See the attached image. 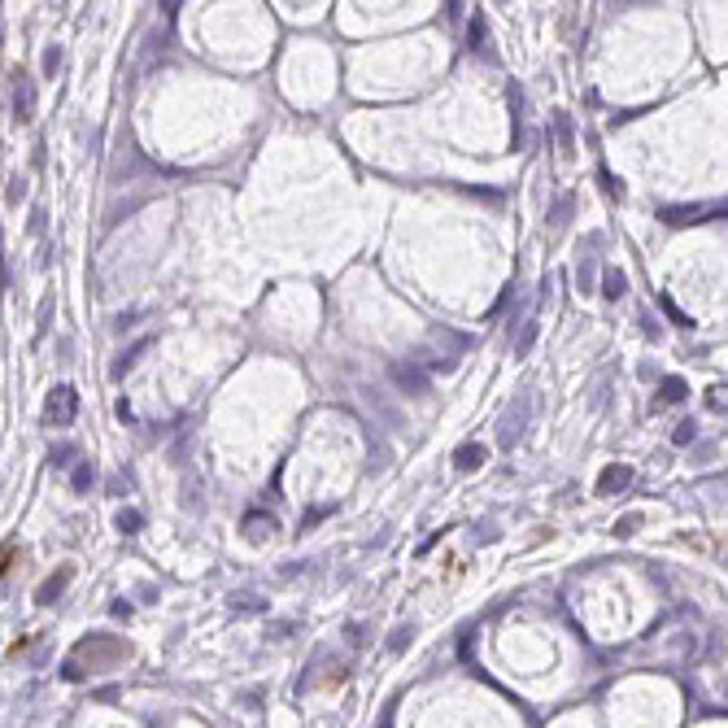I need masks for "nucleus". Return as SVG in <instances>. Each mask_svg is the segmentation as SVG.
Returning a JSON list of instances; mask_svg holds the SVG:
<instances>
[{
  "label": "nucleus",
  "instance_id": "f257e3e1",
  "mask_svg": "<svg viewBox=\"0 0 728 728\" xmlns=\"http://www.w3.org/2000/svg\"><path fill=\"white\" fill-rule=\"evenodd\" d=\"M74 410H79L74 388H57V393H53V401H48V419H53V423H70V419H74Z\"/></svg>",
  "mask_w": 728,
  "mask_h": 728
},
{
  "label": "nucleus",
  "instance_id": "f03ea898",
  "mask_svg": "<svg viewBox=\"0 0 728 728\" xmlns=\"http://www.w3.org/2000/svg\"><path fill=\"white\" fill-rule=\"evenodd\" d=\"M628 480H633V471H628V467H610V471H602L597 489H602V493H615V489H624Z\"/></svg>",
  "mask_w": 728,
  "mask_h": 728
},
{
  "label": "nucleus",
  "instance_id": "7ed1b4c3",
  "mask_svg": "<svg viewBox=\"0 0 728 728\" xmlns=\"http://www.w3.org/2000/svg\"><path fill=\"white\" fill-rule=\"evenodd\" d=\"M484 462V445H462L458 449V467L462 471H471V467H480Z\"/></svg>",
  "mask_w": 728,
  "mask_h": 728
},
{
  "label": "nucleus",
  "instance_id": "20e7f679",
  "mask_svg": "<svg viewBox=\"0 0 728 728\" xmlns=\"http://www.w3.org/2000/svg\"><path fill=\"white\" fill-rule=\"evenodd\" d=\"M66 580H70V567H61V572H57V576H53V580H48V585L40 589V602H48L53 593H61V589H66Z\"/></svg>",
  "mask_w": 728,
  "mask_h": 728
},
{
  "label": "nucleus",
  "instance_id": "39448f33",
  "mask_svg": "<svg viewBox=\"0 0 728 728\" xmlns=\"http://www.w3.org/2000/svg\"><path fill=\"white\" fill-rule=\"evenodd\" d=\"M681 397H685V384H681V380H668V384H663V401H681Z\"/></svg>",
  "mask_w": 728,
  "mask_h": 728
},
{
  "label": "nucleus",
  "instance_id": "423d86ee",
  "mask_svg": "<svg viewBox=\"0 0 728 728\" xmlns=\"http://www.w3.org/2000/svg\"><path fill=\"white\" fill-rule=\"evenodd\" d=\"M18 118H31V88L18 92Z\"/></svg>",
  "mask_w": 728,
  "mask_h": 728
},
{
  "label": "nucleus",
  "instance_id": "0eeeda50",
  "mask_svg": "<svg viewBox=\"0 0 728 728\" xmlns=\"http://www.w3.org/2000/svg\"><path fill=\"white\" fill-rule=\"evenodd\" d=\"M606 293H610V297L624 293V280H620V275H610V280H606Z\"/></svg>",
  "mask_w": 728,
  "mask_h": 728
},
{
  "label": "nucleus",
  "instance_id": "6e6552de",
  "mask_svg": "<svg viewBox=\"0 0 728 728\" xmlns=\"http://www.w3.org/2000/svg\"><path fill=\"white\" fill-rule=\"evenodd\" d=\"M685 441H693V428H689V423L676 428V445H685Z\"/></svg>",
  "mask_w": 728,
  "mask_h": 728
}]
</instances>
